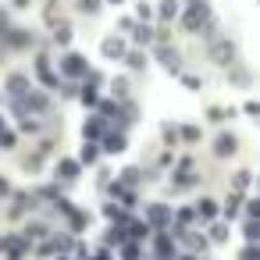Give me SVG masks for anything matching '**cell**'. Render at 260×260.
<instances>
[{
    "mask_svg": "<svg viewBox=\"0 0 260 260\" xmlns=\"http://www.w3.org/2000/svg\"><path fill=\"white\" fill-rule=\"evenodd\" d=\"M150 217H153L157 224H164V221H168V210H164V207H153V210H150Z\"/></svg>",
    "mask_w": 260,
    "mask_h": 260,
    "instance_id": "cell-1",
    "label": "cell"
},
{
    "mask_svg": "<svg viewBox=\"0 0 260 260\" xmlns=\"http://www.w3.org/2000/svg\"><path fill=\"white\" fill-rule=\"evenodd\" d=\"M200 217H214V203H210V200L200 203Z\"/></svg>",
    "mask_w": 260,
    "mask_h": 260,
    "instance_id": "cell-3",
    "label": "cell"
},
{
    "mask_svg": "<svg viewBox=\"0 0 260 260\" xmlns=\"http://www.w3.org/2000/svg\"><path fill=\"white\" fill-rule=\"evenodd\" d=\"M4 192H8V182H0V196H4Z\"/></svg>",
    "mask_w": 260,
    "mask_h": 260,
    "instance_id": "cell-5",
    "label": "cell"
},
{
    "mask_svg": "<svg viewBox=\"0 0 260 260\" xmlns=\"http://www.w3.org/2000/svg\"><path fill=\"white\" fill-rule=\"evenodd\" d=\"M157 253L160 256H171V239H157Z\"/></svg>",
    "mask_w": 260,
    "mask_h": 260,
    "instance_id": "cell-2",
    "label": "cell"
},
{
    "mask_svg": "<svg viewBox=\"0 0 260 260\" xmlns=\"http://www.w3.org/2000/svg\"><path fill=\"white\" fill-rule=\"evenodd\" d=\"M182 260H196V256H182Z\"/></svg>",
    "mask_w": 260,
    "mask_h": 260,
    "instance_id": "cell-6",
    "label": "cell"
},
{
    "mask_svg": "<svg viewBox=\"0 0 260 260\" xmlns=\"http://www.w3.org/2000/svg\"><path fill=\"white\" fill-rule=\"evenodd\" d=\"M232 150H235L232 139H221V143H217V153H232Z\"/></svg>",
    "mask_w": 260,
    "mask_h": 260,
    "instance_id": "cell-4",
    "label": "cell"
}]
</instances>
